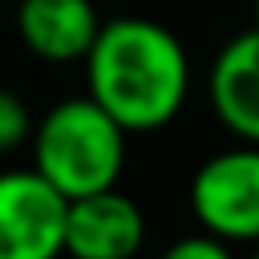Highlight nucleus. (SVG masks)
Listing matches in <instances>:
<instances>
[{
    "instance_id": "2",
    "label": "nucleus",
    "mask_w": 259,
    "mask_h": 259,
    "mask_svg": "<svg viewBox=\"0 0 259 259\" xmlns=\"http://www.w3.org/2000/svg\"><path fill=\"white\" fill-rule=\"evenodd\" d=\"M125 130L89 93L49 105L32 134V170L69 202L113 190L125 170Z\"/></svg>"
},
{
    "instance_id": "4",
    "label": "nucleus",
    "mask_w": 259,
    "mask_h": 259,
    "mask_svg": "<svg viewBox=\"0 0 259 259\" xmlns=\"http://www.w3.org/2000/svg\"><path fill=\"white\" fill-rule=\"evenodd\" d=\"M69 198L32 166L0 170V259H61Z\"/></svg>"
},
{
    "instance_id": "5",
    "label": "nucleus",
    "mask_w": 259,
    "mask_h": 259,
    "mask_svg": "<svg viewBox=\"0 0 259 259\" xmlns=\"http://www.w3.org/2000/svg\"><path fill=\"white\" fill-rule=\"evenodd\" d=\"M105 20L93 0H20L16 36L45 65H85Z\"/></svg>"
},
{
    "instance_id": "8",
    "label": "nucleus",
    "mask_w": 259,
    "mask_h": 259,
    "mask_svg": "<svg viewBox=\"0 0 259 259\" xmlns=\"http://www.w3.org/2000/svg\"><path fill=\"white\" fill-rule=\"evenodd\" d=\"M32 134H36V125H32V113H28L24 97L0 85V154L20 150L24 142H32Z\"/></svg>"
},
{
    "instance_id": "6",
    "label": "nucleus",
    "mask_w": 259,
    "mask_h": 259,
    "mask_svg": "<svg viewBox=\"0 0 259 259\" xmlns=\"http://www.w3.org/2000/svg\"><path fill=\"white\" fill-rule=\"evenodd\" d=\"M142 243H146V214L117 186L69 202V231H65L69 259H138Z\"/></svg>"
},
{
    "instance_id": "7",
    "label": "nucleus",
    "mask_w": 259,
    "mask_h": 259,
    "mask_svg": "<svg viewBox=\"0 0 259 259\" xmlns=\"http://www.w3.org/2000/svg\"><path fill=\"white\" fill-rule=\"evenodd\" d=\"M210 113L235 142L259 146V28L231 36L206 73Z\"/></svg>"
},
{
    "instance_id": "10",
    "label": "nucleus",
    "mask_w": 259,
    "mask_h": 259,
    "mask_svg": "<svg viewBox=\"0 0 259 259\" xmlns=\"http://www.w3.org/2000/svg\"><path fill=\"white\" fill-rule=\"evenodd\" d=\"M255 28H259V0H255Z\"/></svg>"
},
{
    "instance_id": "9",
    "label": "nucleus",
    "mask_w": 259,
    "mask_h": 259,
    "mask_svg": "<svg viewBox=\"0 0 259 259\" xmlns=\"http://www.w3.org/2000/svg\"><path fill=\"white\" fill-rule=\"evenodd\" d=\"M158 259H235V251H231V243H223L206 231H194V235L174 239Z\"/></svg>"
},
{
    "instance_id": "1",
    "label": "nucleus",
    "mask_w": 259,
    "mask_h": 259,
    "mask_svg": "<svg viewBox=\"0 0 259 259\" xmlns=\"http://www.w3.org/2000/svg\"><path fill=\"white\" fill-rule=\"evenodd\" d=\"M85 93L125 134L166 130L190 97V53L162 20L109 16L85 61Z\"/></svg>"
},
{
    "instance_id": "3",
    "label": "nucleus",
    "mask_w": 259,
    "mask_h": 259,
    "mask_svg": "<svg viewBox=\"0 0 259 259\" xmlns=\"http://www.w3.org/2000/svg\"><path fill=\"white\" fill-rule=\"evenodd\" d=\"M186 198L198 231L231 247L235 243L259 247V146L235 142L198 162Z\"/></svg>"
},
{
    "instance_id": "11",
    "label": "nucleus",
    "mask_w": 259,
    "mask_h": 259,
    "mask_svg": "<svg viewBox=\"0 0 259 259\" xmlns=\"http://www.w3.org/2000/svg\"><path fill=\"white\" fill-rule=\"evenodd\" d=\"M247 259H259V247H255V251H251V255H247Z\"/></svg>"
}]
</instances>
